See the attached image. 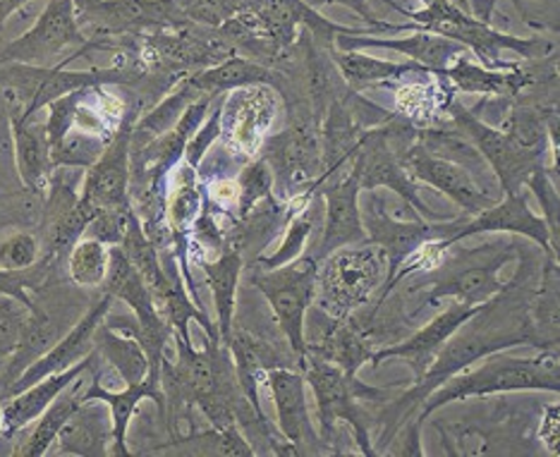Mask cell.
Here are the masks:
<instances>
[{"label":"cell","instance_id":"cell-1","mask_svg":"<svg viewBox=\"0 0 560 457\" xmlns=\"http://www.w3.org/2000/svg\"><path fill=\"white\" fill-rule=\"evenodd\" d=\"M546 390L560 392V366L558 350H539L537 358H508L501 352H491L481 358L477 370L460 372L441 384L424 398L417 419H427L453 402H465L472 398L501 396V392H529Z\"/></svg>","mask_w":560,"mask_h":457},{"label":"cell","instance_id":"cell-2","mask_svg":"<svg viewBox=\"0 0 560 457\" xmlns=\"http://www.w3.org/2000/svg\"><path fill=\"white\" fill-rule=\"evenodd\" d=\"M147 74L137 62H113L110 68L92 70H68V62H58L54 68L22 66V62H8L0 66V89L5 94L8 113L30 120L42 113L50 101L66 94L80 92L89 86H130L142 89Z\"/></svg>","mask_w":560,"mask_h":457},{"label":"cell","instance_id":"cell-3","mask_svg":"<svg viewBox=\"0 0 560 457\" xmlns=\"http://www.w3.org/2000/svg\"><path fill=\"white\" fill-rule=\"evenodd\" d=\"M300 370L314 392L316 419H319V431L316 434H319L324 446H334L338 424H348L360 453L366 457H376L378 453L372 446V436H369V426H372L369 419L372 417L366 414L362 402H388L393 392L364 386L358 376H350L334 364L312 358V354L300 362Z\"/></svg>","mask_w":560,"mask_h":457},{"label":"cell","instance_id":"cell-4","mask_svg":"<svg viewBox=\"0 0 560 457\" xmlns=\"http://www.w3.org/2000/svg\"><path fill=\"white\" fill-rule=\"evenodd\" d=\"M405 17L415 24L417 32L439 34L465 46L479 60V66L489 70L515 68V60L501 58L505 50L525 60H534L553 54L556 48V44L549 39H520V36L499 32L493 24L477 20L469 12L448 3V0H427L419 10L407 8Z\"/></svg>","mask_w":560,"mask_h":457},{"label":"cell","instance_id":"cell-5","mask_svg":"<svg viewBox=\"0 0 560 457\" xmlns=\"http://www.w3.org/2000/svg\"><path fill=\"white\" fill-rule=\"evenodd\" d=\"M388 276L386 251L372 245H350L330 251L319 261L312 307L328 321H346L374 300Z\"/></svg>","mask_w":560,"mask_h":457},{"label":"cell","instance_id":"cell-6","mask_svg":"<svg viewBox=\"0 0 560 457\" xmlns=\"http://www.w3.org/2000/svg\"><path fill=\"white\" fill-rule=\"evenodd\" d=\"M316 271L319 259L314 254H302L278 269H254L249 276L252 288H257L269 302L273 319L298 364L307 358V312L314 302Z\"/></svg>","mask_w":560,"mask_h":457},{"label":"cell","instance_id":"cell-7","mask_svg":"<svg viewBox=\"0 0 560 457\" xmlns=\"http://www.w3.org/2000/svg\"><path fill=\"white\" fill-rule=\"evenodd\" d=\"M89 39L74 17L72 0H48L34 27L0 48V66L22 62V66L54 68L62 62L60 56H66L70 66L72 60H78L74 54Z\"/></svg>","mask_w":560,"mask_h":457},{"label":"cell","instance_id":"cell-8","mask_svg":"<svg viewBox=\"0 0 560 457\" xmlns=\"http://www.w3.org/2000/svg\"><path fill=\"white\" fill-rule=\"evenodd\" d=\"M259 156L273 173V189L283 201L314 189L322 180L319 125L302 120L280 134L264 139Z\"/></svg>","mask_w":560,"mask_h":457},{"label":"cell","instance_id":"cell-9","mask_svg":"<svg viewBox=\"0 0 560 457\" xmlns=\"http://www.w3.org/2000/svg\"><path fill=\"white\" fill-rule=\"evenodd\" d=\"M86 39H125L183 27L168 0H72Z\"/></svg>","mask_w":560,"mask_h":457},{"label":"cell","instance_id":"cell-10","mask_svg":"<svg viewBox=\"0 0 560 457\" xmlns=\"http://www.w3.org/2000/svg\"><path fill=\"white\" fill-rule=\"evenodd\" d=\"M280 98L271 84L240 86L221 96V137L231 154L245 161L259 156L280 113Z\"/></svg>","mask_w":560,"mask_h":457},{"label":"cell","instance_id":"cell-11","mask_svg":"<svg viewBox=\"0 0 560 457\" xmlns=\"http://www.w3.org/2000/svg\"><path fill=\"white\" fill-rule=\"evenodd\" d=\"M443 116H448L455 130H460L475 144L481 159L491 168L495 183H499V189L505 195L525 192L532 173L539 166H546L544 161L532 159L525 151H520L499 127L475 116L472 110L457 101V96L445 106Z\"/></svg>","mask_w":560,"mask_h":457},{"label":"cell","instance_id":"cell-12","mask_svg":"<svg viewBox=\"0 0 560 457\" xmlns=\"http://www.w3.org/2000/svg\"><path fill=\"white\" fill-rule=\"evenodd\" d=\"M493 245L475 249L467 261L457 263L451 273H429L427 283L422 288H415V292L424 290V304H436L443 300L463 304H489L491 300L501 297L511 285L503 283L499 273L513 259L517 247L511 245V249H508L501 245V249H493Z\"/></svg>","mask_w":560,"mask_h":457},{"label":"cell","instance_id":"cell-13","mask_svg":"<svg viewBox=\"0 0 560 457\" xmlns=\"http://www.w3.org/2000/svg\"><path fill=\"white\" fill-rule=\"evenodd\" d=\"M362 227L366 243H372L386 251L388 257V276L384 288L396 276L400 263L412 257L429 239H443V221H427L419 213H412L410 219H398L390 215L386 195L381 189H372L366 195L364 204H360Z\"/></svg>","mask_w":560,"mask_h":457},{"label":"cell","instance_id":"cell-14","mask_svg":"<svg viewBox=\"0 0 560 457\" xmlns=\"http://www.w3.org/2000/svg\"><path fill=\"white\" fill-rule=\"evenodd\" d=\"M352 171L358 173L362 192H372V189H388V192L398 195L407 209L417 211L427 221H441L427 207V201L419 197V187L415 177L407 173L400 156L390 149L384 127H369L360 137V147L352 156Z\"/></svg>","mask_w":560,"mask_h":457},{"label":"cell","instance_id":"cell-15","mask_svg":"<svg viewBox=\"0 0 560 457\" xmlns=\"http://www.w3.org/2000/svg\"><path fill=\"white\" fill-rule=\"evenodd\" d=\"M527 189L525 192H517V195H505L501 201H495L493 207L483 209L481 213L472 215V219H457L445 223L443 221V239L448 243L451 247L460 243V239H467L472 235H481V233H508V235H522V237H529L532 243H537L544 254H558V249L551 243V233H549V225H546L544 215L534 213L529 209V201H527Z\"/></svg>","mask_w":560,"mask_h":457},{"label":"cell","instance_id":"cell-16","mask_svg":"<svg viewBox=\"0 0 560 457\" xmlns=\"http://www.w3.org/2000/svg\"><path fill=\"white\" fill-rule=\"evenodd\" d=\"M139 116L125 118L113 134L104 154L98 156L92 168H86L80 189V204L94 215L106 209L132 207L130 201V137L132 125Z\"/></svg>","mask_w":560,"mask_h":457},{"label":"cell","instance_id":"cell-17","mask_svg":"<svg viewBox=\"0 0 560 457\" xmlns=\"http://www.w3.org/2000/svg\"><path fill=\"white\" fill-rule=\"evenodd\" d=\"M400 161L415 180L439 189V192L448 197L453 204L460 207L469 219L481 213L483 209L493 207L495 199H499L495 195L487 192V189L475 180L472 173L448 159L431 154V151H427L417 139L402 151Z\"/></svg>","mask_w":560,"mask_h":457},{"label":"cell","instance_id":"cell-18","mask_svg":"<svg viewBox=\"0 0 560 457\" xmlns=\"http://www.w3.org/2000/svg\"><path fill=\"white\" fill-rule=\"evenodd\" d=\"M319 197L324 201V237L319 251L314 254L316 259L328 257L330 251L350 245L366 243L364 227H362V213H360V180L358 173L352 171V161L348 166V173H342L338 180L334 175L324 177L316 185Z\"/></svg>","mask_w":560,"mask_h":457},{"label":"cell","instance_id":"cell-19","mask_svg":"<svg viewBox=\"0 0 560 457\" xmlns=\"http://www.w3.org/2000/svg\"><path fill=\"white\" fill-rule=\"evenodd\" d=\"M483 307H487V304L451 302V307H445L436 319H431L424 328H419V331L412 333L410 338L396 342V345L376 348L369 364L381 366L386 360H405L410 364L415 380L422 378L429 370V364L434 362L441 348L453 338L457 328L465 326L467 321H472Z\"/></svg>","mask_w":560,"mask_h":457},{"label":"cell","instance_id":"cell-20","mask_svg":"<svg viewBox=\"0 0 560 457\" xmlns=\"http://www.w3.org/2000/svg\"><path fill=\"white\" fill-rule=\"evenodd\" d=\"M264 384L271 390L278 434L283 436V443H288L295 455L314 453L310 446L319 441V434L310 422L307 380H304L302 370L276 366V370L266 372Z\"/></svg>","mask_w":560,"mask_h":457},{"label":"cell","instance_id":"cell-21","mask_svg":"<svg viewBox=\"0 0 560 457\" xmlns=\"http://www.w3.org/2000/svg\"><path fill=\"white\" fill-rule=\"evenodd\" d=\"M113 302H116V300L106 295V292H101V297L84 312L82 319L74 324L66 336H60V340L56 342L54 348L44 352L39 360L32 362L27 370L20 374V378L15 380V384H12L8 398H12L15 392H20L24 388L34 386L36 380H42L50 374L66 372V370H70L72 364H78L80 360H84L86 354L94 350V333H96V328L101 326V321L106 319V314L113 309Z\"/></svg>","mask_w":560,"mask_h":457},{"label":"cell","instance_id":"cell-22","mask_svg":"<svg viewBox=\"0 0 560 457\" xmlns=\"http://www.w3.org/2000/svg\"><path fill=\"white\" fill-rule=\"evenodd\" d=\"M89 400H98L104 402L108 412H110V426H113V446L110 455H132V450L127 448V431H130L132 417L139 410L142 400H154L161 417H165V392L161 386V372L149 370L144 380L139 384L125 386V390H108L104 384L98 380V372L94 370V378L89 380V386L82 390V402Z\"/></svg>","mask_w":560,"mask_h":457},{"label":"cell","instance_id":"cell-23","mask_svg":"<svg viewBox=\"0 0 560 457\" xmlns=\"http://www.w3.org/2000/svg\"><path fill=\"white\" fill-rule=\"evenodd\" d=\"M336 48L338 50H364V48H386L396 50V54L405 56L407 60L417 62L431 72H443L451 66L455 58L467 56L469 50L457 42L445 39V36L431 34V32H402V36H350L340 34L336 36Z\"/></svg>","mask_w":560,"mask_h":457},{"label":"cell","instance_id":"cell-24","mask_svg":"<svg viewBox=\"0 0 560 457\" xmlns=\"http://www.w3.org/2000/svg\"><path fill=\"white\" fill-rule=\"evenodd\" d=\"M393 92V113L415 127L439 125L445 106L455 98V89L441 72L419 70L384 84Z\"/></svg>","mask_w":560,"mask_h":457},{"label":"cell","instance_id":"cell-25","mask_svg":"<svg viewBox=\"0 0 560 457\" xmlns=\"http://www.w3.org/2000/svg\"><path fill=\"white\" fill-rule=\"evenodd\" d=\"M96 362H98V352L92 350L84 360L72 364L70 370L50 374L42 380H36L34 386L24 388V390L15 392L12 398H8L3 405H0V434L10 438L27 424L36 422L48 405L54 402L60 392L72 384V380H78L86 372H94Z\"/></svg>","mask_w":560,"mask_h":457},{"label":"cell","instance_id":"cell-26","mask_svg":"<svg viewBox=\"0 0 560 457\" xmlns=\"http://www.w3.org/2000/svg\"><path fill=\"white\" fill-rule=\"evenodd\" d=\"M225 348L231 352L233 372H235L242 396L249 400V405L254 408V412L259 414L261 422L269 424V419H266L259 402V386L264 384L266 372L276 370V366H290L288 360H295V358H285L273 342L264 340L261 336L252 333L247 328L235 326V324H233L231 338L225 342Z\"/></svg>","mask_w":560,"mask_h":457},{"label":"cell","instance_id":"cell-27","mask_svg":"<svg viewBox=\"0 0 560 457\" xmlns=\"http://www.w3.org/2000/svg\"><path fill=\"white\" fill-rule=\"evenodd\" d=\"M8 118L12 130V144H15V163L20 180L27 187V192L44 199L50 175L56 171L54 161H50L46 127L44 122L36 120V116L24 120L15 116V113H8Z\"/></svg>","mask_w":560,"mask_h":457},{"label":"cell","instance_id":"cell-28","mask_svg":"<svg viewBox=\"0 0 560 457\" xmlns=\"http://www.w3.org/2000/svg\"><path fill=\"white\" fill-rule=\"evenodd\" d=\"M54 446L58 455H78V457H106L113 446V426L110 412L104 402L89 400L82 402L70 414L66 426L60 429Z\"/></svg>","mask_w":560,"mask_h":457},{"label":"cell","instance_id":"cell-29","mask_svg":"<svg viewBox=\"0 0 560 457\" xmlns=\"http://www.w3.org/2000/svg\"><path fill=\"white\" fill-rule=\"evenodd\" d=\"M199 269L207 278V285L211 290L213 307H215V328H219L221 342L225 345L228 338H231L233 324H235V309H237V285L242 276V249L240 247H225L215 259L207 257H195Z\"/></svg>","mask_w":560,"mask_h":457},{"label":"cell","instance_id":"cell-30","mask_svg":"<svg viewBox=\"0 0 560 457\" xmlns=\"http://www.w3.org/2000/svg\"><path fill=\"white\" fill-rule=\"evenodd\" d=\"M374 352L376 345L369 340L366 328L354 321L352 316L346 321H330L316 342L307 340V354L338 366L350 376H358Z\"/></svg>","mask_w":560,"mask_h":457},{"label":"cell","instance_id":"cell-31","mask_svg":"<svg viewBox=\"0 0 560 457\" xmlns=\"http://www.w3.org/2000/svg\"><path fill=\"white\" fill-rule=\"evenodd\" d=\"M187 82L192 84L199 94L211 96H223L228 92H233V89L249 84H278L280 92H283L285 74H280L276 68L261 66V62L249 60L245 56H231L219 62V66L187 74Z\"/></svg>","mask_w":560,"mask_h":457},{"label":"cell","instance_id":"cell-32","mask_svg":"<svg viewBox=\"0 0 560 457\" xmlns=\"http://www.w3.org/2000/svg\"><path fill=\"white\" fill-rule=\"evenodd\" d=\"M330 62L338 68L342 82L350 92H362L369 86H384L388 82H396L405 74L427 70L417 66L412 60H381L374 56H366L364 50H330Z\"/></svg>","mask_w":560,"mask_h":457},{"label":"cell","instance_id":"cell-33","mask_svg":"<svg viewBox=\"0 0 560 457\" xmlns=\"http://www.w3.org/2000/svg\"><path fill=\"white\" fill-rule=\"evenodd\" d=\"M82 378V376H80ZM72 380V384L60 392V396L48 405V408L42 412L39 422H36L34 431L30 438L12 450V455L18 457H44L54 448V443L60 434V429L66 426L70 414L82 405V380Z\"/></svg>","mask_w":560,"mask_h":457},{"label":"cell","instance_id":"cell-34","mask_svg":"<svg viewBox=\"0 0 560 457\" xmlns=\"http://www.w3.org/2000/svg\"><path fill=\"white\" fill-rule=\"evenodd\" d=\"M201 94L197 89L185 80L177 82L168 94H165L159 104L147 110L144 116H139L137 122L132 125V137H130V151H137L147 147L149 142H154L156 137L165 134L171 127L180 120L183 110L192 104L195 98H199Z\"/></svg>","mask_w":560,"mask_h":457},{"label":"cell","instance_id":"cell-35","mask_svg":"<svg viewBox=\"0 0 560 457\" xmlns=\"http://www.w3.org/2000/svg\"><path fill=\"white\" fill-rule=\"evenodd\" d=\"M94 350L98 352V358H104L118 372L125 386L139 384L149 374V358L144 348L139 345V340L127 333L113 331L104 321H101L94 333Z\"/></svg>","mask_w":560,"mask_h":457},{"label":"cell","instance_id":"cell-36","mask_svg":"<svg viewBox=\"0 0 560 457\" xmlns=\"http://www.w3.org/2000/svg\"><path fill=\"white\" fill-rule=\"evenodd\" d=\"M316 221H319V189H316L307 204L298 213L290 215V221L285 225V237L283 243L278 245V249L273 254H259V257L254 259V269H278V266L302 257L314 233Z\"/></svg>","mask_w":560,"mask_h":457},{"label":"cell","instance_id":"cell-37","mask_svg":"<svg viewBox=\"0 0 560 457\" xmlns=\"http://www.w3.org/2000/svg\"><path fill=\"white\" fill-rule=\"evenodd\" d=\"M168 3L183 24L219 30L228 20L240 15L242 10L257 5L259 0H168Z\"/></svg>","mask_w":560,"mask_h":457},{"label":"cell","instance_id":"cell-38","mask_svg":"<svg viewBox=\"0 0 560 457\" xmlns=\"http://www.w3.org/2000/svg\"><path fill=\"white\" fill-rule=\"evenodd\" d=\"M108 249L104 243L92 237L78 239L68 254V273L70 281L80 288H101L108 273Z\"/></svg>","mask_w":560,"mask_h":457},{"label":"cell","instance_id":"cell-39","mask_svg":"<svg viewBox=\"0 0 560 457\" xmlns=\"http://www.w3.org/2000/svg\"><path fill=\"white\" fill-rule=\"evenodd\" d=\"M110 139L101 134H89L82 130H72L60 139L58 144L50 147V161H54L56 168H74V171H86L92 168L104 154Z\"/></svg>","mask_w":560,"mask_h":457},{"label":"cell","instance_id":"cell-40","mask_svg":"<svg viewBox=\"0 0 560 457\" xmlns=\"http://www.w3.org/2000/svg\"><path fill=\"white\" fill-rule=\"evenodd\" d=\"M237 219H247L261 201L273 199V173L261 156L247 161L237 173Z\"/></svg>","mask_w":560,"mask_h":457},{"label":"cell","instance_id":"cell-41","mask_svg":"<svg viewBox=\"0 0 560 457\" xmlns=\"http://www.w3.org/2000/svg\"><path fill=\"white\" fill-rule=\"evenodd\" d=\"M54 271H56V266H50L44 259H39L34 266H30V269H24V271L0 269V295L18 300L30 309L34 304L32 292H42L48 283V278L54 276Z\"/></svg>","mask_w":560,"mask_h":457},{"label":"cell","instance_id":"cell-42","mask_svg":"<svg viewBox=\"0 0 560 457\" xmlns=\"http://www.w3.org/2000/svg\"><path fill=\"white\" fill-rule=\"evenodd\" d=\"M304 3H307L310 8H314V10H319V8H328V5H342V8H348V10H352L354 15H358L366 27H374V30H378L381 34H402V32H415V24L412 22H405V24H396V22H386V20H381L376 12H374V8H372V0H304ZM381 5L384 8H388V10H393L396 12V15H402L405 17V12H407V8L405 5H400V3H396V0H378ZM378 36V34H376Z\"/></svg>","mask_w":560,"mask_h":457},{"label":"cell","instance_id":"cell-43","mask_svg":"<svg viewBox=\"0 0 560 457\" xmlns=\"http://www.w3.org/2000/svg\"><path fill=\"white\" fill-rule=\"evenodd\" d=\"M135 215V207H122V209H106L98 211L92 221H89L84 237L98 239L106 247H118L127 233V225H130Z\"/></svg>","mask_w":560,"mask_h":457},{"label":"cell","instance_id":"cell-44","mask_svg":"<svg viewBox=\"0 0 560 457\" xmlns=\"http://www.w3.org/2000/svg\"><path fill=\"white\" fill-rule=\"evenodd\" d=\"M42 259L39 237L34 233H15L0 243V269L24 271Z\"/></svg>","mask_w":560,"mask_h":457},{"label":"cell","instance_id":"cell-45","mask_svg":"<svg viewBox=\"0 0 560 457\" xmlns=\"http://www.w3.org/2000/svg\"><path fill=\"white\" fill-rule=\"evenodd\" d=\"M27 316L30 309L22 302L0 295V362H5L15 352Z\"/></svg>","mask_w":560,"mask_h":457},{"label":"cell","instance_id":"cell-46","mask_svg":"<svg viewBox=\"0 0 560 457\" xmlns=\"http://www.w3.org/2000/svg\"><path fill=\"white\" fill-rule=\"evenodd\" d=\"M219 137H221V96L213 101V110H209L207 120H203V125L192 134V139H189V142H187L183 161L187 163V166H192V168L199 171L201 168V161L207 159L209 149L215 142H219Z\"/></svg>","mask_w":560,"mask_h":457},{"label":"cell","instance_id":"cell-47","mask_svg":"<svg viewBox=\"0 0 560 457\" xmlns=\"http://www.w3.org/2000/svg\"><path fill=\"white\" fill-rule=\"evenodd\" d=\"M527 27L558 32V0H511Z\"/></svg>","mask_w":560,"mask_h":457},{"label":"cell","instance_id":"cell-48","mask_svg":"<svg viewBox=\"0 0 560 457\" xmlns=\"http://www.w3.org/2000/svg\"><path fill=\"white\" fill-rule=\"evenodd\" d=\"M541 441L546 443V450L551 455H560L558 441H560V410L558 405H549L541 419Z\"/></svg>","mask_w":560,"mask_h":457},{"label":"cell","instance_id":"cell-49","mask_svg":"<svg viewBox=\"0 0 560 457\" xmlns=\"http://www.w3.org/2000/svg\"><path fill=\"white\" fill-rule=\"evenodd\" d=\"M448 3L457 5L460 10L469 12V15H475L477 20L489 22V24L495 12V0H448Z\"/></svg>","mask_w":560,"mask_h":457},{"label":"cell","instance_id":"cell-50","mask_svg":"<svg viewBox=\"0 0 560 457\" xmlns=\"http://www.w3.org/2000/svg\"><path fill=\"white\" fill-rule=\"evenodd\" d=\"M32 0H0V30L5 27V22L15 15L18 10H22L24 5H30Z\"/></svg>","mask_w":560,"mask_h":457}]
</instances>
